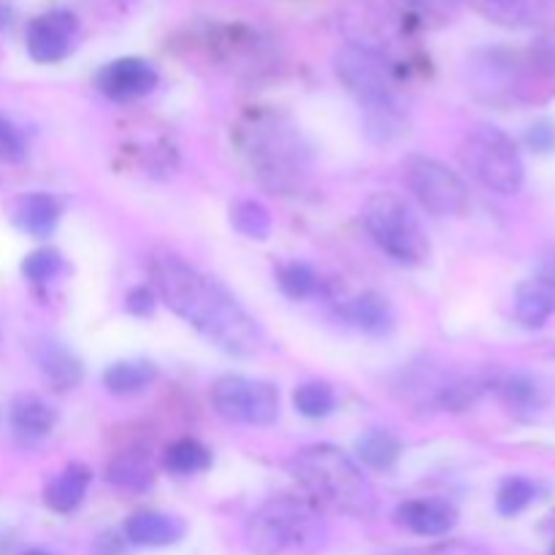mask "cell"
Returning <instances> with one entry per match:
<instances>
[{"instance_id":"obj_1","label":"cell","mask_w":555,"mask_h":555,"mask_svg":"<svg viewBox=\"0 0 555 555\" xmlns=\"http://www.w3.org/2000/svg\"><path fill=\"white\" fill-rule=\"evenodd\" d=\"M150 274L157 298L222 352L253 358L263 350L266 336L258 320L220 282L177 255L152 258Z\"/></svg>"},{"instance_id":"obj_2","label":"cell","mask_w":555,"mask_h":555,"mask_svg":"<svg viewBox=\"0 0 555 555\" xmlns=\"http://www.w3.org/2000/svg\"><path fill=\"white\" fill-rule=\"evenodd\" d=\"M236 150L244 166L274 193H298L309 177V146L301 130L280 112L253 108L236 122Z\"/></svg>"},{"instance_id":"obj_3","label":"cell","mask_w":555,"mask_h":555,"mask_svg":"<svg viewBox=\"0 0 555 555\" xmlns=\"http://www.w3.org/2000/svg\"><path fill=\"white\" fill-rule=\"evenodd\" d=\"M298 486L318 507L366 518L374 513V488L361 466L336 444H309L287 464Z\"/></svg>"},{"instance_id":"obj_4","label":"cell","mask_w":555,"mask_h":555,"mask_svg":"<svg viewBox=\"0 0 555 555\" xmlns=\"http://www.w3.org/2000/svg\"><path fill=\"white\" fill-rule=\"evenodd\" d=\"M244 540L253 555H314L328 542V526L309 499L274 496L255 509Z\"/></svg>"},{"instance_id":"obj_5","label":"cell","mask_w":555,"mask_h":555,"mask_svg":"<svg viewBox=\"0 0 555 555\" xmlns=\"http://www.w3.org/2000/svg\"><path fill=\"white\" fill-rule=\"evenodd\" d=\"M369 236L401 266H423L431 258V242L412 204L399 193H374L363 206Z\"/></svg>"},{"instance_id":"obj_6","label":"cell","mask_w":555,"mask_h":555,"mask_svg":"<svg viewBox=\"0 0 555 555\" xmlns=\"http://www.w3.org/2000/svg\"><path fill=\"white\" fill-rule=\"evenodd\" d=\"M534 79H540V74L531 65L529 54L513 49H477L466 60V85L480 101L493 106L526 101L534 90Z\"/></svg>"},{"instance_id":"obj_7","label":"cell","mask_w":555,"mask_h":555,"mask_svg":"<svg viewBox=\"0 0 555 555\" xmlns=\"http://www.w3.org/2000/svg\"><path fill=\"white\" fill-rule=\"evenodd\" d=\"M466 171L499 195H515L524 188V157L515 141L496 125H477L461 144Z\"/></svg>"},{"instance_id":"obj_8","label":"cell","mask_w":555,"mask_h":555,"mask_svg":"<svg viewBox=\"0 0 555 555\" xmlns=\"http://www.w3.org/2000/svg\"><path fill=\"white\" fill-rule=\"evenodd\" d=\"M334 68L341 85L358 98L363 112L401 106L399 92H396V87H399L396 65L379 49L366 47V43H350V47L336 52Z\"/></svg>"},{"instance_id":"obj_9","label":"cell","mask_w":555,"mask_h":555,"mask_svg":"<svg viewBox=\"0 0 555 555\" xmlns=\"http://www.w3.org/2000/svg\"><path fill=\"white\" fill-rule=\"evenodd\" d=\"M404 184L412 198L434 217L461 215L469 204V188L444 163L426 155H410L404 160Z\"/></svg>"},{"instance_id":"obj_10","label":"cell","mask_w":555,"mask_h":555,"mask_svg":"<svg viewBox=\"0 0 555 555\" xmlns=\"http://www.w3.org/2000/svg\"><path fill=\"white\" fill-rule=\"evenodd\" d=\"M217 415L244 426H271L280 417V393L271 383L249 377H222L211 388Z\"/></svg>"},{"instance_id":"obj_11","label":"cell","mask_w":555,"mask_h":555,"mask_svg":"<svg viewBox=\"0 0 555 555\" xmlns=\"http://www.w3.org/2000/svg\"><path fill=\"white\" fill-rule=\"evenodd\" d=\"M76 36L79 20L70 11H47L27 25V52L36 63H60L76 47Z\"/></svg>"},{"instance_id":"obj_12","label":"cell","mask_w":555,"mask_h":555,"mask_svg":"<svg viewBox=\"0 0 555 555\" xmlns=\"http://www.w3.org/2000/svg\"><path fill=\"white\" fill-rule=\"evenodd\" d=\"M95 87L108 101L128 103L150 95L157 87L155 65L141 57H119L103 65L95 76Z\"/></svg>"},{"instance_id":"obj_13","label":"cell","mask_w":555,"mask_h":555,"mask_svg":"<svg viewBox=\"0 0 555 555\" xmlns=\"http://www.w3.org/2000/svg\"><path fill=\"white\" fill-rule=\"evenodd\" d=\"M466 3L488 22L509 30L545 27L555 16V0H466Z\"/></svg>"},{"instance_id":"obj_14","label":"cell","mask_w":555,"mask_h":555,"mask_svg":"<svg viewBox=\"0 0 555 555\" xmlns=\"http://www.w3.org/2000/svg\"><path fill=\"white\" fill-rule=\"evenodd\" d=\"M396 524L417 537H444L459 524V509L448 499H410L396 509Z\"/></svg>"},{"instance_id":"obj_15","label":"cell","mask_w":555,"mask_h":555,"mask_svg":"<svg viewBox=\"0 0 555 555\" xmlns=\"http://www.w3.org/2000/svg\"><path fill=\"white\" fill-rule=\"evenodd\" d=\"M339 318L345 320L350 328L361 331L366 336H388L396 328V312L390 301L379 293L369 291L361 296L350 298L341 304Z\"/></svg>"},{"instance_id":"obj_16","label":"cell","mask_w":555,"mask_h":555,"mask_svg":"<svg viewBox=\"0 0 555 555\" xmlns=\"http://www.w3.org/2000/svg\"><path fill=\"white\" fill-rule=\"evenodd\" d=\"M122 537L135 547H168L184 537V524L166 513H135L125 520Z\"/></svg>"},{"instance_id":"obj_17","label":"cell","mask_w":555,"mask_h":555,"mask_svg":"<svg viewBox=\"0 0 555 555\" xmlns=\"http://www.w3.org/2000/svg\"><path fill=\"white\" fill-rule=\"evenodd\" d=\"M555 314V280L534 276L526 280L515 293V318L524 328H542Z\"/></svg>"},{"instance_id":"obj_18","label":"cell","mask_w":555,"mask_h":555,"mask_svg":"<svg viewBox=\"0 0 555 555\" xmlns=\"http://www.w3.org/2000/svg\"><path fill=\"white\" fill-rule=\"evenodd\" d=\"M106 480L117 491L125 493H144L155 482V469L146 450L128 448L114 455L106 466Z\"/></svg>"},{"instance_id":"obj_19","label":"cell","mask_w":555,"mask_h":555,"mask_svg":"<svg viewBox=\"0 0 555 555\" xmlns=\"http://www.w3.org/2000/svg\"><path fill=\"white\" fill-rule=\"evenodd\" d=\"M57 423V412L38 396H20L11 404V428L25 444L41 442Z\"/></svg>"},{"instance_id":"obj_20","label":"cell","mask_w":555,"mask_h":555,"mask_svg":"<svg viewBox=\"0 0 555 555\" xmlns=\"http://www.w3.org/2000/svg\"><path fill=\"white\" fill-rule=\"evenodd\" d=\"M90 482H92L90 466L85 464L65 466V469L47 486V491H43V502L49 504L52 513H60V515L76 513L79 504L85 502Z\"/></svg>"},{"instance_id":"obj_21","label":"cell","mask_w":555,"mask_h":555,"mask_svg":"<svg viewBox=\"0 0 555 555\" xmlns=\"http://www.w3.org/2000/svg\"><path fill=\"white\" fill-rule=\"evenodd\" d=\"M60 201L49 193H30V195H22L16 201V209H14V222L20 231H25L27 236H36V238H47L52 236L54 228L60 222Z\"/></svg>"},{"instance_id":"obj_22","label":"cell","mask_w":555,"mask_h":555,"mask_svg":"<svg viewBox=\"0 0 555 555\" xmlns=\"http://www.w3.org/2000/svg\"><path fill=\"white\" fill-rule=\"evenodd\" d=\"M36 363L43 377L60 390H70L81 383V361L60 341H41L36 350Z\"/></svg>"},{"instance_id":"obj_23","label":"cell","mask_w":555,"mask_h":555,"mask_svg":"<svg viewBox=\"0 0 555 555\" xmlns=\"http://www.w3.org/2000/svg\"><path fill=\"white\" fill-rule=\"evenodd\" d=\"M157 379V366L152 361H117L103 372V388L112 396H139Z\"/></svg>"},{"instance_id":"obj_24","label":"cell","mask_w":555,"mask_h":555,"mask_svg":"<svg viewBox=\"0 0 555 555\" xmlns=\"http://www.w3.org/2000/svg\"><path fill=\"white\" fill-rule=\"evenodd\" d=\"M496 379L488 374H469V377H455L450 383H442L434 390L431 404L442 412H464L480 399L486 390H491Z\"/></svg>"},{"instance_id":"obj_25","label":"cell","mask_w":555,"mask_h":555,"mask_svg":"<svg viewBox=\"0 0 555 555\" xmlns=\"http://www.w3.org/2000/svg\"><path fill=\"white\" fill-rule=\"evenodd\" d=\"M356 453L369 469L388 472L401 459V442L396 434L385 431V428H372L356 439Z\"/></svg>"},{"instance_id":"obj_26","label":"cell","mask_w":555,"mask_h":555,"mask_svg":"<svg viewBox=\"0 0 555 555\" xmlns=\"http://www.w3.org/2000/svg\"><path fill=\"white\" fill-rule=\"evenodd\" d=\"M404 25H434L455 16L461 0H388Z\"/></svg>"},{"instance_id":"obj_27","label":"cell","mask_w":555,"mask_h":555,"mask_svg":"<svg viewBox=\"0 0 555 555\" xmlns=\"http://www.w3.org/2000/svg\"><path fill=\"white\" fill-rule=\"evenodd\" d=\"M163 464H166V469L171 472V475L190 477L209 469L211 455L209 450L201 442H195V439H177L173 444H168L166 455H163Z\"/></svg>"},{"instance_id":"obj_28","label":"cell","mask_w":555,"mask_h":555,"mask_svg":"<svg viewBox=\"0 0 555 555\" xmlns=\"http://www.w3.org/2000/svg\"><path fill=\"white\" fill-rule=\"evenodd\" d=\"M540 496L542 491L534 480H529V477H507V480L499 486L496 509L502 518H518V515L526 513Z\"/></svg>"},{"instance_id":"obj_29","label":"cell","mask_w":555,"mask_h":555,"mask_svg":"<svg viewBox=\"0 0 555 555\" xmlns=\"http://www.w3.org/2000/svg\"><path fill=\"white\" fill-rule=\"evenodd\" d=\"M276 285L293 301H307V298H312L320 291V276L304 260H287V263L276 269Z\"/></svg>"},{"instance_id":"obj_30","label":"cell","mask_w":555,"mask_h":555,"mask_svg":"<svg viewBox=\"0 0 555 555\" xmlns=\"http://www.w3.org/2000/svg\"><path fill=\"white\" fill-rule=\"evenodd\" d=\"M231 225L242 236L255 238V242H266L271 233V215L260 201L244 198L231 206Z\"/></svg>"},{"instance_id":"obj_31","label":"cell","mask_w":555,"mask_h":555,"mask_svg":"<svg viewBox=\"0 0 555 555\" xmlns=\"http://www.w3.org/2000/svg\"><path fill=\"white\" fill-rule=\"evenodd\" d=\"M293 404H296L298 415L320 421L336 410V393L328 383H304L293 393Z\"/></svg>"},{"instance_id":"obj_32","label":"cell","mask_w":555,"mask_h":555,"mask_svg":"<svg viewBox=\"0 0 555 555\" xmlns=\"http://www.w3.org/2000/svg\"><path fill=\"white\" fill-rule=\"evenodd\" d=\"M496 388L515 412H534L542 404L540 385L526 374H509L502 383H496Z\"/></svg>"},{"instance_id":"obj_33","label":"cell","mask_w":555,"mask_h":555,"mask_svg":"<svg viewBox=\"0 0 555 555\" xmlns=\"http://www.w3.org/2000/svg\"><path fill=\"white\" fill-rule=\"evenodd\" d=\"M60 269H63V255L57 253V249H36V253H30L25 258V263H22V274L27 276L30 282H36V285H47V282H52L54 276L60 274Z\"/></svg>"},{"instance_id":"obj_34","label":"cell","mask_w":555,"mask_h":555,"mask_svg":"<svg viewBox=\"0 0 555 555\" xmlns=\"http://www.w3.org/2000/svg\"><path fill=\"white\" fill-rule=\"evenodd\" d=\"M531 65L540 74V79L545 81H555V25H545L542 27L540 36L534 38L529 52Z\"/></svg>"},{"instance_id":"obj_35","label":"cell","mask_w":555,"mask_h":555,"mask_svg":"<svg viewBox=\"0 0 555 555\" xmlns=\"http://www.w3.org/2000/svg\"><path fill=\"white\" fill-rule=\"evenodd\" d=\"M385 555H491L486 547L472 542H437L428 547H410V551H393Z\"/></svg>"},{"instance_id":"obj_36","label":"cell","mask_w":555,"mask_h":555,"mask_svg":"<svg viewBox=\"0 0 555 555\" xmlns=\"http://www.w3.org/2000/svg\"><path fill=\"white\" fill-rule=\"evenodd\" d=\"M25 139H22L20 130L11 122L0 119V157L9 163H16L25 157Z\"/></svg>"},{"instance_id":"obj_37","label":"cell","mask_w":555,"mask_h":555,"mask_svg":"<svg viewBox=\"0 0 555 555\" xmlns=\"http://www.w3.org/2000/svg\"><path fill=\"white\" fill-rule=\"evenodd\" d=\"M526 144H529V150L540 152V155L553 152L555 150V122H551V119H540V122L531 125V128L526 130Z\"/></svg>"},{"instance_id":"obj_38","label":"cell","mask_w":555,"mask_h":555,"mask_svg":"<svg viewBox=\"0 0 555 555\" xmlns=\"http://www.w3.org/2000/svg\"><path fill=\"white\" fill-rule=\"evenodd\" d=\"M155 304L157 293L146 285L133 287V291L128 293V298H125V307H128V312L135 314V318H146V314L155 312Z\"/></svg>"},{"instance_id":"obj_39","label":"cell","mask_w":555,"mask_h":555,"mask_svg":"<svg viewBox=\"0 0 555 555\" xmlns=\"http://www.w3.org/2000/svg\"><path fill=\"white\" fill-rule=\"evenodd\" d=\"M22 555H52V553H47V551H27V553H22Z\"/></svg>"},{"instance_id":"obj_40","label":"cell","mask_w":555,"mask_h":555,"mask_svg":"<svg viewBox=\"0 0 555 555\" xmlns=\"http://www.w3.org/2000/svg\"><path fill=\"white\" fill-rule=\"evenodd\" d=\"M551 555H555V540H553V547H551Z\"/></svg>"}]
</instances>
